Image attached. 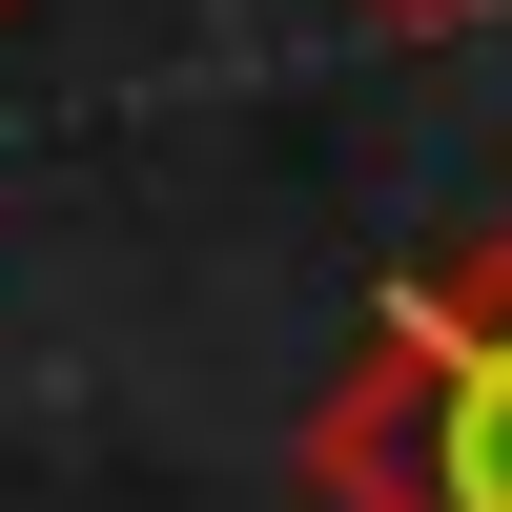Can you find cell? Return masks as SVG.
<instances>
[{
    "mask_svg": "<svg viewBox=\"0 0 512 512\" xmlns=\"http://www.w3.org/2000/svg\"><path fill=\"white\" fill-rule=\"evenodd\" d=\"M328 492H369V512H512V246L451 267L369 349V390L328 410Z\"/></svg>",
    "mask_w": 512,
    "mask_h": 512,
    "instance_id": "1",
    "label": "cell"
}]
</instances>
